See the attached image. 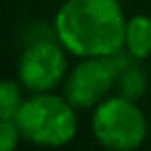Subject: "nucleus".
<instances>
[{
    "label": "nucleus",
    "mask_w": 151,
    "mask_h": 151,
    "mask_svg": "<svg viewBox=\"0 0 151 151\" xmlns=\"http://www.w3.org/2000/svg\"><path fill=\"white\" fill-rule=\"evenodd\" d=\"M21 107L19 92L12 81H4L0 84V119H14Z\"/></svg>",
    "instance_id": "6e6552de"
},
{
    "label": "nucleus",
    "mask_w": 151,
    "mask_h": 151,
    "mask_svg": "<svg viewBox=\"0 0 151 151\" xmlns=\"http://www.w3.org/2000/svg\"><path fill=\"white\" fill-rule=\"evenodd\" d=\"M92 130L103 147L111 151H132L145 140L147 122L132 100L121 96L98 105Z\"/></svg>",
    "instance_id": "7ed1b4c3"
},
{
    "label": "nucleus",
    "mask_w": 151,
    "mask_h": 151,
    "mask_svg": "<svg viewBox=\"0 0 151 151\" xmlns=\"http://www.w3.org/2000/svg\"><path fill=\"white\" fill-rule=\"evenodd\" d=\"M130 54H113L86 58L73 69L65 84V96L75 107H90L101 101V98L111 90L124 67L134 61Z\"/></svg>",
    "instance_id": "20e7f679"
},
{
    "label": "nucleus",
    "mask_w": 151,
    "mask_h": 151,
    "mask_svg": "<svg viewBox=\"0 0 151 151\" xmlns=\"http://www.w3.org/2000/svg\"><path fill=\"white\" fill-rule=\"evenodd\" d=\"M65 73V55L55 42L37 40L23 52L19 61V78L35 92L52 90Z\"/></svg>",
    "instance_id": "39448f33"
},
{
    "label": "nucleus",
    "mask_w": 151,
    "mask_h": 151,
    "mask_svg": "<svg viewBox=\"0 0 151 151\" xmlns=\"http://www.w3.org/2000/svg\"><path fill=\"white\" fill-rule=\"evenodd\" d=\"M124 44L136 59H144L151 54V17L136 15L126 23Z\"/></svg>",
    "instance_id": "423d86ee"
},
{
    "label": "nucleus",
    "mask_w": 151,
    "mask_h": 151,
    "mask_svg": "<svg viewBox=\"0 0 151 151\" xmlns=\"http://www.w3.org/2000/svg\"><path fill=\"white\" fill-rule=\"evenodd\" d=\"M54 27L59 42L78 58L119 54L126 35L119 0H67Z\"/></svg>",
    "instance_id": "f257e3e1"
},
{
    "label": "nucleus",
    "mask_w": 151,
    "mask_h": 151,
    "mask_svg": "<svg viewBox=\"0 0 151 151\" xmlns=\"http://www.w3.org/2000/svg\"><path fill=\"white\" fill-rule=\"evenodd\" d=\"M119 82V90H121V96L128 98V100H136L142 94L145 92V86H147V78H145V71L134 59L128 67L122 69V73L117 78Z\"/></svg>",
    "instance_id": "0eeeda50"
},
{
    "label": "nucleus",
    "mask_w": 151,
    "mask_h": 151,
    "mask_svg": "<svg viewBox=\"0 0 151 151\" xmlns=\"http://www.w3.org/2000/svg\"><path fill=\"white\" fill-rule=\"evenodd\" d=\"M19 130L15 119H2L0 122V151H14L19 140Z\"/></svg>",
    "instance_id": "1a4fd4ad"
},
{
    "label": "nucleus",
    "mask_w": 151,
    "mask_h": 151,
    "mask_svg": "<svg viewBox=\"0 0 151 151\" xmlns=\"http://www.w3.org/2000/svg\"><path fill=\"white\" fill-rule=\"evenodd\" d=\"M73 103L52 94H38L23 101L15 113L21 134L40 145H65L77 132Z\"/></svg>",
    "instance_id": "f03ea898"
}]
</instances>
